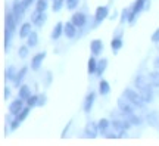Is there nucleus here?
<instances>
[{
	"label": "nucleus",
	"instance_id": "obj_22",
	"mask_svg": "<svg viewBox=\"0 0 159 146\" xmlns=\"http://www.w3.org/2000/svg\"><path fill=\"white\" fill-rule=\"evenodd\" d=\"M99 93L103 96H106L111 93V84H109L106 80H102V81L99 83Z\"/></svg>",
	"mask_w": 159,
	"mask_h": 146
},
{
	"label": "nucleus",
	"instance_id": "obj_42",
	"mask_svg": "<svg viewBox=\"0 0 159 146\" xmlns=\"http://www.w3.org/2000/svg\"><path fill=\"white\" fill-rule=\"evenodd\" d=\"M50 83H52V74L47 73V84H50Z\"/></svg>",
	"mask_w": 159,
	"mask_h": 146
},
{
	"label": "nucleus",
	"instance_id": "obj_27",
	"mask_svg": "<svg viewBox=\"0 0 159 146\" xmlns=\"http://www.w3.org/2000/svg\"><path fill=\"white\" fill-rule=\"evenodd\" d=\"M149 81L155 87H159V71H152L149 73Z\"/></svg>",
	"mask_w": 159,
	"mask_h": 146
},
{
	"label": "nucleus",
	"instance_id": "obj_8",
	"mask_svg": "<svg viewBox=\"0 0 159 146\" xmlns=\"http://www.w3.org/2000/svg\"><path fill=\"white\" fill-rule=\"evenodd\" d=\"M46 19H47L46 12L34 11L33 12V15H31V21H33V24H34L35 27H41V25L46 22Z\"/></svg>",
	"mask_w": 159,
	"mask_h": 146
},
{
	"label": "nucleus",
	"instance_id": "obj_15",
	"mask_svg": "<svg viewBox=\"0 0 159 146\" xmlns=\"http://www.w3.org/2000/svg\"><path fill=\"white\" fill-rule=\"evenodd\" d=\"M131 121H122V120H114L112 121V127L114 129H118V130H130L131 129Z\"/></svg>",
	"mask_w": 159,
	"mask_h": 146
},
{
	"label": "nucleus",
	"instance_id": "obj_7",
	"mask_svg": "<svg viewBox=\"0 0 159 146\" xmlns=\"http://www.w3.org/2000/svg\"><path fill=\"white\" fill-rule=\"evenodd\" d=\"M71 21L74 22L75 27H78V28H83L85 27V24H87V16H85V13L83 12H75L72 18H71Z\"/></svg>",
	"mask_w": 159,
	"mask_h": 146
},
{
	"label": "nucleus",
	"instance_id": "obj_5",
	"mask_svg": "<svg viewBox=\"0 0 159 146\" xmlns=\"http://www.w3.org/2000/svg\"><path fill=\"white\" fill-rule=\"evenodd\" d=\"M84 133L87 137H90V139H94L97 137V134L100 133V130H99V124L94 123V121H90V123H87L84 129Z\"/></svg>",
	"mask_w": 159,
	"mask_h": 146
},
{
	"label": "nucleus",
	"instance_id": "obj_38",
	"mask_svg": "<svg viewBox=\"0 0 159 146\" xmlns=\"http://www.w3.org/2000/svg\"><path fill=\"white\" fill-rule=\"evenodd\" d=\"M71 124H72V121H69V123L66 124V127H65V130L62 131V137H66V133H68L69 129H71Z\"/></svg>",
	"mask_w": 159,
	"mask_h": 146
},
{
	"label": "nucleus",
	"instance_id": "obj_30",
	"mask_svg": "<svg viewBox=\"0 0 159 146\" xmlns=\"http://www.w3.org/2000/svg\"><path fill=\"white\" fill-rule=\"evenodd\" d=\"M130 13H131V9L125 7L124 11H122V13H121V24L128 22V19H130Z\"/></svg>",
	"mask_w": 159,
	"mask_h": 146
},
{
	"label": "nucleus",
	"instance_id": "obj_39",
	"mask_svg": "<svg viewBox=\"0 0 159 146\" xmlns=\"http://www.w3.org/2000/svg\"><path fill=\"white\" fill-rule=\"evenodd\" d=\"M12 95V90L9 89V87H5V93H3V96H5V99H9Z\"/></svg>",
	"mask_w": 159,
	"mask_h": 146
},
{
	"label": "nucleus",
	"instance_id": "obj_4",
	"mask_svg": "<svg viewBox=\"0 0 159 146\" xmlns=\"http://www.w3.org/2000/svg\"><path fill=\"white\" fill-rule=\"evenodd\" d=\"M118 109L124 114V115H127V117L134 114V105H133L128 99H125L124 96L118 99Z\"/></svg>",
	"mask_w": 159,
	"mask_h": 146
},
{
	"label": "nucleus",
	"instance_id": "obj_43",
	"mask_svg": "<svg viewBox=\"0 0 159 146\" xmlns=\"http://www.w3.org/2000/svg\"><path fill=\"white\" fill-rule=\"evenodd\" d=\"M118 16V12H114V13H112V15H111V19H112V21H114L115 18Z\"/></svg>",
	"mask_w": 159,
	"mask_h": 146
},
{
	"label": "nucleus",
	"instance_id": "obj_11",
	"mask_svg": "<svg viewBox=\"0 0 159 146\" xmlns=\"http://www.w3.org/2000/svg\"><path fill=\"white\" fill-rule=\"evenodd\" d=\"M94 101H96V93H89V95L85 96V101H84V112H90L91 109H93V105H94Z\"/></svg>",
	"mask_w": 159,
	"mask_h": 146
},
{
	"label": "nucleus",
	"instance_id": "obj_34",
	"mask_svg": "<svg viewBox=\"0 0 159 146\" xmlns=\"http://www.w3.org/2000/svg\"><path fill=\"white\" fill-rule=\"evenodd\" d=\"M28 46H21L19 47V50H18V55H19V58H27L28 56Z\"/></svg>",
	"mask_w": 159,
	"mask_h": 146
},
{
	"label": "nucleus",
	"instance_id": "obj_9",
	"mask_svg": "<svg viewBox=\"0 0 159 146\" xmlns=\"http://www.w3.org/2000/svg\"><path fill=\"white\" fill-rule=\"evenodd\" d=\"M109 16V7L108 6H99L94 12V19H96V24L102 22L103 19H106Z\"/></svg>",
	"mask_w": 159,
	"mask_h": 146
},
{
	"label": "nucleus",
	"instance_id": "obj_1",
	"mask_svg": "<svg viewBox=\"0 0 159 146\" xmlns=\"http://www.w3.org/2000/svg\"><path fill=\"white\" fill-rule=\"evenodd\" d=\"M16 18L13 15V12H7L6 13V21H5V50H9L15 34V28H16Z\"/></svg>",
	"mask_w": 159,
	"mask_h": 146
},
{
	"label": "nucleus",
	"instance_id": "obj_33",
	"mask_svg": "<svg viewBox=\"0 0 159 146\" xmlns=\"http://www.w3.org/2000/svg\"><path fill=\"white\" fill-rule=\"evenodd\" d=\"M62 6H63V0H53L52 9H53V12H59L62 9Z\"/></svg>",
	"mask_w": 159,
	"mask_h": 146
},
{
	"label": "nucleus",
	"instance_id": "obj_36",
	"mask_svg": "<svg viewBox=\"0 0 159 146\" xmlns=\"http://www.w3.org/2000/svg\"><path fill=\"white\" fill-rule=\"evenodd\" d=\"M46 102H47V97H46V95H40L39 96V105H37V106H44Z\"/></svg>",
	"mask_w": 159,
	"mask_h": 146
},
{
	"label": "nucleus",
	"instance_id": "obj_6",
	"mask_svg": "<svg viewBox=\"0 0 159 146\" xmlns=\"http://www.w3.org/2000/svg\"><path fill=\"white\" fill-rule=\"evenodd\" d=\"M25 5H24V2H19V0H15V3H13V7H12V12H13V15L16 18V21L19 22L21 19H22L24 13H25Z\"/></svg>",
	"mask_w": 159,
	"mask_h": 146
},
{
	"label": "nucleus",
	"instance_id": "obj_12",
	"mask_svg": "<svg viewBox=\"0 0 159 146\" xmlns=\"http://www.w3.org/2000/svg\"><path fill=\"white\" fill-rule=\"evenodd\" d=\"M63 34H65L68 39H74L75 35H77V27L74 25L72 21H71V22H66L63 25Z\"/></svg>",
	"mask_w": 159,
	"mask_h": 146
},
{
	"label": "nucleus",
	"instance_id": "obj_23",
	"mask_svg": "<svg viewBox=\"0 0 159 146\" xmlns=\"http://www.w3.org/2000/svg\"><path fill=\"white\" fill-rule=\"evenodd\" d=\"M37 43H39V34L35 31H31V34L27 37V46L28 47H35Z\"/></svg>",
	"mask_w": 159,
	"mask_h": 146
},
{
	"label": "nucleus",
	"instance_id": "obj_13",
	"mask_svg": "<svg viewBox=\"0 0 159 146\" xmlns=\"http://www.w3.org/2000/svg\"><path fill=\"white\" fill-rule=\"evenodd\" d=\"M90 50H91V53H93V56H99V55L102 53V50H103L102 40H99V39L93 40V41H91V45H90Z\"/></svg>",
	"mask_w": 159,
	"mask_h": 146
},
{
	"label": "nucleus",
	"instance_id": "obj_21",
	"mask_svg": "<svg viewBox=\"0 0 159 146\" xmlns=\"http://www.w3.org/2000/svg\"><path fill=\"white\" fill-rule=\"evenodd\" d=\"M111 47H112V52L116 55L121 50V47H122V39L121 37H114L112 41H111Z\"/></svg>",
	"mask_w": 159,
	"mask_h": 146
},
{
	"label": "nucleus",
	"instance_id": "obj_40",
	"mask_svg": "<svg viewBox=\"0 0 159 146\" xmlns=\"http://www.w3.org/2000/svg\"><path fill=\"white\" fill-rule=\"evenodd\" d=\"M153 64H155V68H156V71H159V56L156 58V59H155Z\"/></svg>",
	"mask_w": 159,
	"mask_h": 146
},
{
	"label": "nucleus",
	"instance_id": "obj_17",
	"mask_svg": "<svg viewBox=\"0 0 159 146\" xmlns=\"http://www.w3.org/2000/svg\"><path fill=\"white\" fill-rule=\"evenodd\" d=\"M30 34H31V24L30 22H24L19 28V37L21 39H27Z\"/></svg>",
	"mask_w": 159,
	"mask_h": 146
},
{
	"label": "nucleus",
	"instance_id": "obj_18",
	"mask_svg": "<svg viewBox=\"0 0 159 146\" xmlns=\"http://www.w3.org/2000/svg\"><path fill=\"white\" fill-rule=\"evenodd\" d=\"M63 25H65V24L57 22L56 25L53 27V31H52V39L53 40H57L63 34Z\"/></svg>",
	"mask_w": 159,
	"mask_h": 146
},
{
	"label": "nucleus",
	"instance_id": "obj_10",
	"mask_svg": "<svg viewBox=\"0 0 159 146\" xmlns=\"http://www.w3.org/2000/svg\"><path fill=\"white\" fill-rule=\"evenodd\" d=\"M22 109H24V99L18 97L16 101L11 102V106H9V112H11L12 115H18V114L21 112Z\"/></svg>",
	"mask_w": 159,
	"mask_h": 146
},
{
	"label": "nucleus",
	"instance_id": "obj_32",
	"mask_svg": "<svg viewBox=\"0 0 159 146\" xmlns=\"http://www.w3.org/2000/svg\"><path fill=\"white\" fill-rule=\"evenodd\" d=\"M128 120L131 121V124H133V125H140V124H142V118L137 117L136 114H133V115H128Z\"/></svg>",
	"mask_w": 159,
	"mask_h": 146
},
{
	"label": "nucleus",
	"instance_id": "obj_25",
	"mask_svg": "<svg viewBox=\"0 0 159 146\" xmlns=\"http://www.w3.org/2000/svg\"><path fill=\"white\" fill-rule=\"evenodd\" d=\"M106 67H108V59H106V58H103V59H100V61H97V71H96L97 75H102V74L105 73Z\"/></svg>",
	"mask_w": 159,
	"mask_h": 146
},
{
	"label": "nucleus",
	"instance_id": "obj_41",
	"mask_svg": "<svg viewBox=\"0 0 159 146\" xmlns=\"http://www.w3.org/2000/svg\"><path fill=\"white\" fill-rule=\"evenodd\" d=\"M150 9V2L149 0H146V5H144V11H149Z\"/></svg>",
	"mask_w": 159,
	"mask_h": 146
},
{
	"label": "nucleus",
	"instance_id": "obj_16",
	"mask_svg": "<svg viewBox=\"0 0 159 146\" xmlns=\"http://www.w3.org/2000/svg\"><path fill=\"white\" fill-rule=\"evenodd\" d=\"M27 73H28V68H27V67H22V69H19V71H18L16 78H15V81H13L15 87H21V83H22V80L25 78Z\"/></svg>",
	"mask_w": 159,
	"mask_h": 146
},
{
	"label": "nucleus",
	"instance_id": "obj_19",
	"mask_svg": "<svg viewBox=\"0 0 159 146\" xmlns=\"http://www.w3.org/2000/svg\"><path fill=\"white\" fill-rule=\"evenodd\" d=\"M97 124H99V130H100V133H102V134H105V133H106V131L112 127V123L109 121L108 118H102V120H100Z\"/></svg>",
	"mask_w": 159,
	"mask_h": 146
},
{
	"label": "nucleus",
	"instance_id": "obj_20",
	"mask_svg": "<svg viewBox=\"0 0 159 146\" xmlns=\"http://www.w3.org/2000/svg\"><path fill=\"white\" fill-rule=\"evenodd\" d=\"M16 68L15 67H9L5 71V80L6 81H15V78H16Z\"/></svg>",
	"mask_w": 159,
	"mask_h": 146
},
{
	"label": "nucleus",
	"instance_id": "obj_31",
	"mask_svg": "<svg viewBox=\"0 0 159 146\" xmlns=\"http://www.w3.org/2000/svg\"><path fill=\"white\" fill-rule=\"evenodd\" d=\"M27 105H28V106H31V108L37 106V105H39V96H35V95L33 96V95H31L28 99H27Z\"/></svg>",
	"mask_w": 159,
	"mask_h": 146
},
{
	"label": "nucleus",
	"instance_id": "obj_37",
	"mask_svg": "<svg viewBox=\"0 0 159 146\" xmlns=\"http://www.w3.org/2000/svg\"><path fill=\"white\" fill-rule=\"evenodd\" d=\"M152 41H153V43H159V28L152 34Z\"/></svg>",
	"mask_w": 159,
	"mask_h": 146
},
{
	"label": "nucleus",
	"instance_id": "obj_35",
	"mask_svg": "<svg viewBox=\"0 0 159 146\" xmlns=\"http://www.w3.org/2000/svg\"><path fill=\"white\" fill-rule=\"evenodd\" d=\"M80 0H66V7H68L69 11H72V9H75L77 6H78Z\"/></svg>",
	"mask_w": 159,
	"mask_h": 146
},
{
	"label": "nucleus",
	"instance_id": "obj_3",
	"mask_svg": "<svg viewBox=\"0 0 159 146\" xmlns=\"http://www.w3.org/2000/svg\"><path fill=\"white\" fill-rule=\"evenodd\" d=\"M125 99H128V101L137 108H144V99H143V96L140 93H137L136 90H131V89H125L124 93H122Z\"/></svg>",
	"mask_w": 159,
	"mask_h": 146
},
{
	"label": "nucleus",
	"instance_id": "obj_14",
	"mask_svg": "<svg viewBox=\"0 0 159 146\" xmlns=\"http://www.w3.org/2000/svg\"><path fill=\"white\" fill-rule=\"evenodd\" d=\"M44 58H46V53H44V52H40V53L34 55L33 61H31V67L34 68V69H40L41 64H43V61H44Z\"/></svg>",
	"mask_w": 159,
	"mask_h": 146
},
{
	"label": "nucleus",
	"instance_id": "obj_2",
	"mask_svg": "<svg viewBox=\"0 0 159 146\" xmlns=\"http://www.w3.org/2000/svg\"><path fill=\"white\" fill-rule=\"evenodd\" d=\"M134 84H136L137 89L140 90V95L143 96V99H144L146 103L152 102L153 93H152V84H150V81H148L143 75H137L136 80H134Z\"/></svg>",
	"mask_w": 159,
	"mask_h": 146
},
{
	"label": "nucleus",
	"instance_id": "obj_26",
	"mask_svg": "<svg viewBox=\"0 0 159 146\" xmlns=\"http://www.w3.org/2000/svg\"><path fill=\"white\" fill-rule=\"evenodd\" d=\"M30 111H31V106H25V108H24V109H22V111H21V112L18 114V115H15V117H16V118H15V120H16L18 123L21 124V123H22V121H24V120H25V118L28 117Z\"/></svg>",
	"mask_w": 159,
	"mask_h": 146
},
{
	"label": "nucleus",
	"instance_id": "obj_28",
	"mask_svg": "<svg viewBox=\"0 0 159 146\" xmlns=\"http://www.w3.org/2000/svg\"><path fill=\"white\" fill-rule=\"evenodd\" d=\"M89 74L90 75H93V74H96V71H97V61H96V58L94 56H91L90 59H89Z\"/></svg>",
	"mask_w": 159,
	"mask_h": 146
},
{
	"label": "nucleus",
	"instance_id": "obj_29",
	"mask_svg": "<svg viewBox=\"0 0 159 146\" xmlns=\"http://www.w3.org/2000/svg\"><path fill=\"white\" fill-rule=\"evenodd\" d=\"M46 9H47V0H37V3H35V11L46 12Z\"/></svg>",
	"mask_w": 159,
	"mask_h": 146
},
{
	"label": "nucleus",
	"instance_id": "obj_24",
	"mask_svg": "<svg viewBox=\"0 0 159 146\" xmlns=\"http://www.w3.org/2000/svg\"><path fill=\"white\" fill-rule=\"evenodd\" d=\"M18 96H19L21 99H24V101H27L30 96H31V90H30L28 86H21V87H19V93H18Z\"/></svg>",
	"mask_w": 159,
	"mask_h": 146
}]
</instances>
